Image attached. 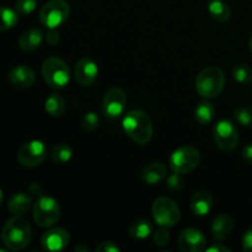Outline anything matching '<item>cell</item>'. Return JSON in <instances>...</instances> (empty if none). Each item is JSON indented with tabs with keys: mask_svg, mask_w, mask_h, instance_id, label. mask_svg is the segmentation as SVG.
I'll use <instances>...</instances> for the list:
<instances>
[{
	"mask_svg": "<svg viewBox=\"0 0 252 252\" xmlns=\"http://www.w3.org/2000/svg\"><path fill=\"white\" fill-rule=\"evenodd\" d=\"M2 243L9 250L20 251L30 245L32 229L29 221L22 216H15L5 223L1 231Z\"/></svg>",
	"mask_w": 252,
	"mask_h": 252,
	"instance_id": "6da1fadb",
	"label": "cell"
},
{
	"mask_svg": "<svg viewBox=\"0 0 252 252\" xmlns=\"http://www.w3.org/2000/svg\"><path fill=\"white\" fill-rule=\"evenodd\" d=\"M126 134L139 145L148 144L153 137V123L149 115L142 110L129 111L122 121Z\"/></svg>",
	"mask_w": 252,
	"mask_h": 252,
	"instance_id": "7a4b0ae2",
	"label": "cell"
},
{
	"mask_svg": "<svg viewBox=\"0 0 252 252\" xmlns=\"http://www.w3.org/2000/svg\"><path fill=\"white\" fill-rule=\"evenodd\" d=\"M225 75L218 66H208L198 74L196 79V90L202 97L214 98L223 91Z\"/></svg>",
	"mask_w": 252,
	"mask_h": 252,
	"instance_id": "3957f363",
	"label": "cell"
},
{
	"mask_svg": "<svg viewBox=\"0 0 252 252\" xmlns=\"http://www.w3.org/2000/svg\"><path fill=\"white\" fill-rule=\"evenodd\" d=\"M42 76L52 89H63L70 80V70L63 59L58 57L47 58L42 64Z\"/></svg>",
	"mask_w": 252,
	"mask_h": 252,
	"instance_id": "277c9868",
	"label": "cell"
},
{
	"mask_svg": "<svg viewBox=\"0 0 252 252\" xmlns=\"http://www.w3.org/2000/svg\"><path fill=\"white\" fill-rule=\"evenodd\" d=\"M152 213L158 225L162 228H171L176 225L181 218L179 206L169 197H159L155 199L153 203Z\"/></svg>",
	"mask_w": 252,
	"mask_h": 252,
	"instance_id": "5b68a950",
	"label": "cell"
},
{
	"mask_svg": "<svg viewBox=\"0 0 252 252\" xmlns=\"http://www.w3.org/2000/svg\"><path fill=\"white\" fill-rule=\"evenodd\" d=\"M70 15V6L64 0H51L39 10V21L47 29L53 30L63 25Z\"/></svg>",
	"mask_w": 252,
	"mask_h": 252,
	"instance_id": "8992f818",
	"label": "cell"
},
{
	"mask_svg": "<svg viewBox=\"0 0 252 252\" xmlns=\"http://www.w3.org/2000/svg\"><path fill=\"white\" fill-rule=\"evenodd\" d=\"M199 161H201V154L198 149L191 145H185L172 153L169 159V165L174 172L185 175L193 171L198 166Z\"/></svg>",
	"mask_w": 252,
	"mask_h": 252,
	"instance_id": "52a82bcc",
	"label": "cell"
},
{
	"mask_svg": "<svg viewBox=\"0 0 252 252\" xmlns=\"http://www.w3.org/2000/svg\"><path fill=\"white\" fill-rule=\"evenodd\" d=\"M61 207L58 202L48 196H41L33 206L34 223L41 228H49L58 221Z\"/></svg>",
	"mask_w": 252,
	"mask_h": 252,
	"instance_id": "ba28073f",
	"label": "cell"
},
{
	"mask_svg": "<svg viewBox=\"0 0 252 252\" xmlns=\"http://www.w3.org/2000/svg\"><path fill=\"white\" fill-rule=\"evenodd\" d=\"M47 158V148L41 140H31L20 148L17 161L21 166L34 167L42 164Z\"/></svg>",
	"mask_w": 252,
	"mask_h": 252,
	"instance_id": "9c48e42d",
	"label": "cell"
},
{
	"mask_svg": "<svg viewBox=\"0 0 252 252\" xmlns=\"http://www.w3.org/2000/svg\"><path fill=\"white\" fill-rule=\"evenodd\" d=\"M214 140L218 148L223 152H231L238 147V129L230 121H219L213 129Z\"/></svg>",
	"mask_w": 252,
	"mask_h": 252,
	"instance_id": "30bf717a",
	"label": "cell"
},
{
	"mask_svg": "<svg viewBox=\"0 0 252 252\" xmlns=\"http://www.w3.org/2000/svg\"><path fill=\"white\" fill-rule=\"evenodd\" d=\"M127 105L126 93L118 86H113L105 94L102 100V112L108 118H118L125 112Z\"/></svg>",
	"mask_w": 252,
	"mask_h": 252,
	"instance_id": "8fae6325",
	"label": "cell"
},
{
	"mask_svg": "<svg viewBox=\"0 0 252 252\" xmlns=\"http://www.w3.org/2000/svg\"><path fill=\"white\" fill-rule=\"evenodd\" d=\"M179 248L182 252L204 251L207 248V239L198 229H185L179 236Z\"/></svg>",
	"mask_w": 252,
	"mask_h": 252,
	"instance_id": "7c38bea8",
	"label": "cell"
},
{
	"mask_svg": "<svg viewBox=\"0 0 252 252\" xmlns=\"http://www.w3.org/2000/svg\"><path fill=\"white\" fill-rule=\"evenodd\" d=\"M70 241L68 230L63 228H53L42 235L41 245L46 251H63Z\"/></svg>",
	"mask_w": 252,
	"mask_h": 252,
	"instance_id": "4fadbf2b",
	"label": "cell"
},
{
	"mask_svg": "<svg viewBox=\"0 0 252 252\" xmlns=\"http://www.w3.org/2000/svg\"><path fill=\"white\" fill-rule=\"evenodd\" d=\"M97 64L93 59L88 58V57L79 59L75 69H74V76L81 86H91L97 79Z\"/></svg>",
	"mask_w": 252,
	"mask_h": 252,
	"instance_id": "5bb4252c",
	"label": "cell"
},
{
	"mask_svg": "<svg viewBox=\"0 0 252 252\" xmlns=\"http://www.w3.org/2000/svg\"><path fill=\"white\" fill-rule=\"evenodd\" d=\"M9 80L15 88L29 89L36 81V74L30 66L17 65L9 73Z\"/></svg>",
	"mask_w": 252,
	"mask_h": 252,
	"instance_id": "9a60e30c",
	"label": "cell"
},
{
	"mask_svg": "<svg viewBox=\"0 0 252 252\" xmlns=\"http://www.w3.org/2000/svg\"><path fill=\"white\" fill-rule=\"evenodd\" d=\"M189 206L196 216L204 217L209 214V212L213 208V197L206 189H199L193 193Z\"/></svg>",
	"mask_w": 252,
	"mask_h": 252,
	"instance_id": "2e32d148",
	"label": "cell"
},
{
	"mask_svg": "<svg viewBox=\"0 0 252 252\" xmlns=\"http://www.w3.org/2000/svg\"><path fill=\"white\" fill-rule=\"evenodd\" d=\"M142 180L148 185H157L166 179L167 170L162 162H150L145 165L140 172Z\"/></svg>",
	"mask_w": 252,
	"mask_h": 252,
	"instance_id": "e0dca14e",
	"label": "cell"
},
{
	"mask_svg": "<svg viewBox=\"0 0 252 252\" xmlns=\"http://www.w3.org/2000/svg\"><path fill=\"white\" fill-rule=\"evenodd\" d=\"M234 230V220L226 214H220L212 223V234L217 240L228 239Z\"/></svg>",
	"mask_w": 252,
	"mask_h": 252,
	"instance_id": "ac0fdd59",
	"label": "cell"
},
{
	"mask_svg": "<svg viewBox=\"0 0 252 252\" xmlns=\"http://www.w3.org/2000/svg\"><path fill=\"white\" fill-rule=\"evenodd\" d=\"M43 41V32L39 29H30L21 34L19 47L24 52H32L38 48Z\"/></svg>",
	"mask_w": 252,
	"mask_h": 252,
	"instance_id": "d6986e66",
	"label": "cell"
},
{
	"mask_svg": "<svg viewBox=\"0 0 252 252\" xmlns=\"http://www.w3.org/2000/svg\"><path fill=\"white\" fill-rule=\"evenodd\" d=\"M32 204V199L30 194L25 192H17L9 199L7 208L14 216H25L30 211Z\"/></svg>",
	"mask_w": 252,
	"mask_h": 252,
	"instance_id": "ffe728a7",
	"label": "cell"
},
{
	"mask_svg": "<svg viewBox=\"0 0 252 252\" xmlns=\"http://www.w3.org/2000/svg\"><path fill=\"white\" fill-rule=\"evenodd\" d=\"M209 15L212 19L217 22H226L229 21L231 16V10L229 5L223 0H209L207 4Z\"/></svg>",
	"mask_w": 252,
	"mask_h": 252,
	"instance_id": "44dd1931",
	"label": "cell"
},
{
	"mask_svg": "<svg viewBox=\"0 0 252 252\" xmlns=\"http://www.w3.org/2000/svg\"><path fill=\"white\" fill-rule=\"evenodd\" d=\"M153 233V225L149 220L137 219L128 228V234L134 240H145Z\"/></svg>",
	"mask_w": 252,
	"mask_h": 252,
	"instance_id": "7402d4cb",
	"label": "cell"
},
{
	"mask_svg": "<svg viewBox=\"0 0 252 252\" xmlns=\"http://www.w3.org/2000/svg\"><path fill=\"white\" fill-rule=\"evenodd\" d=\"M214 116H216V107L209 101H202L194 110V117L199 125H209L211 122H213Z\"/></svg>",
	"mask_w": 252,
	"mask_h": 252,
	"instance_id": "603a6c76",
	"label": "cell"
},
{
	"mask_svg": "<svg viewBox=\"0 0 252 252\" xmlns=\"http://www.w3.org/2000/svg\"><path fill=\"white\" fill-rule=\"evenodd\" d=\"M46 112L52 117H59L65 111V101L58 94H52L44 103Z\"/></svg>",
	"mask_w": 252,
	"mask_h": 252,
	"instance_id": "cb8c5ba5",
	"label": "cell"
},
{
	"mask_svg": "<svg viewBox=\"0 0 252 252\" xmlns=\"http://www.w3.org/2000/svg\"><path fill=\"white\" fill-rule=\"evenodd\" d=\"M73 157V150L70 145L65 143H59L54 145L51 152V160L54 164H66Z\"/></svg>",
	"mask_w": 252,
	"mask_h": 252,
	"instance_id": "d4e9b609",
	"label": "cell"
},
{
	"mask_svg": "<svg viewBox=\"0 0 252 252\" xmlns=\"http://www.w3.org/2000/svg\"><path fill=\"white\" fill-rule=\"evenodd\" d=\"M17 16L16 10L9 9V7L0 6V31H7V30L15 27L17 24Z\"/></svg>",
	"mask_w": 252,
	"mask_h": 252,
	"instance_id": "484cf974",
	"label": "cell"
},
{
	"mask_svg": "<svg viewBox=\"0 0 252 252\" xmlns=\"http://www.w3.org/2000/svg\"><path fill=\"white\" fill-rule=\"evenodd\" d=\"M233 76L238 83L251 84L252 83V69L246 64H236L233 68Z\"/></svg>",
	"mask_w": 252,
	"mask_h": 252,
	"instance_id": "4316f807",
	"label": "cell"
},
{
	"mask_svg": "<svg viewBox=\"0 0 252 252\" xmlns=\"http://www.w3.org/2000/svg\"><path fill=\"white\" fill-rule=\"evenodd\" d=\"M234 117L239 125L244 126V127H252V107H240L235 110L234 112Z\"/></svg>",
	"mask_w": 252,
	"mask_h": 252,
	"instance_id": "83f0119b",
	"label": "cell"
},
{
	"mask_svg": "<svg viewBox=\"0 0 252 252\" xmlns=\"http://www.w3.org/2000/svg\"><path fill=\"white\" fill-rule=\"evenodd\" d=\"M100 125V118L95 112H88L81 120V128L85 132H93Z\"/></svg>",
	"mask_w": 252,
	"mask_h": 252,
	"instance_id": "f1b7e54d",
	"label": "cell"
},
{
	"mask_svg": "<svg viewBox=\"0 0 252 252\" xmlns=\"http://www.w3.org/2000/svg\"><path fill=\"white\" fill-rule=\"evenodd\" d=\"M37 0H16L15 10L20 15H29L36 9Z\"/></svg>",
	"mask_w": 252,
	"mask_h": 252,
	"instance_id": "f546056e",
	"label": "cell"
},
{
	"mask_svg": "<svg viewBox=\"0 0 252 252\" xmlns=\"http://www.w3.org/2000/svg\"><path fill=\"white\" fill-rule=\"evenodd\" d=\"M166 186L170 191H180L184 186V180H182L181 174H177V172H174L172 175L167 176Z\"/></svg>",
	"mask_w": 252,
	"mask_h": 252,
	"instance_id": "4dcf8cb0",
	"label": "cell"
},
{
	"mask_svg": "<svg viewBox=\"0 0 252 252\" xmlns=\"http://www.w3.org/2000/svg\"><path fill=\"white\" fill-rule=\"evenodd\" d=\"M166 229L167 228H162L161 226V229H159V230L154 233V243L157 246H164L169 244L170 234Z\"/></svg>",
	"mask_w": 252,
	"mask_h": 252,
	"instance_id": "1f68e13d",
	"label": "cell"
},
{
	"mask_svg": "<svg viewBox=\"0 0 252 252\" xmlns=\"http://www.w3.org/2000/svg\"><path fill=\"white\" fill-rule=\"evenodd\" d=\"M96 251L97 252H118L120 248L116 245L112 241H103L100 245L96 246Z\"/></svg>",
	"mask_w": 252,
	"mask_h": 252,
	"instance_id": "d6a6232c",
	"label": "cell"
},
{
	"mask_svg": "<svg viewBox=\"0 0 252 252\" xmlns=\"http://www.w3.org/2000/svg\"><path fill=\"white\" fill-rule=\"evenodd\" d=\"M243 249L248 252H252V228L249 229L243 236Z\"/></svg>",
	"mask_w": 252,
	"mask_h": 252,
	"instance_id": "836d02e7",
	"label": "cell"
},
{
	"mask_svg": "<svg viewBox=\"0 0 252 252\" xmlns=\"http://www.w3.org/2000/svg\"><path fill=\"white\" fill-rule=\"evenodd\" d=\"M47 42H48L51 46H56L59 42V33L56 31V29L49 30L48 34H47Z\"/></svg>",
	"mask_w": 252,
	"mask_h": 252,
	"instance_id": "e575fe53",
	"label": "cell"
},
{
	"mask_svg": "<svg viewBox=\"0 0 252 252\" xmlns=\"http://www.w3.org/2000/svg\"><path fill=\"white\" fill-rule=\"evenodd\" d=\"M204 251H207V252H230V249L225 248V246L221 245V244H217V245L206 248V250Z\"/></svg>",
	"mask_w": 252,
	"mask_h": 252,
	"instance_id": "d590c367",
	"label": "cell"
},
{
	"mask_svg": "<svg viewBox=\"0 0 252 252\" xmlns=\"http://www.w3.org/2000/svg\"><path fill=\"white\" fill-rule=\"evenodd\" d=\"M243 157L249 164H252V144L246 145L243 150Z\"/></svg>",
	"mask_w": 252,
	"mask_h": 252,
	"instance_id": "8d00e7d4",
	"label": "cell"
},
{
	"mask_svg": "<svg viewBox=\"0 0 252 252\" xmlns=\"http://www.w3.org/2000/svg\"><path fill=\"white\" fill-rule=\"evenodd\" d=\"M75 251L76 252H88V251H90V248H88L85 244H80V245L75 246Z\"/></svg>",
	"mask_w": 252,
	"mask_h": 252,
	"instance_id": "74e56055",
	"label": "cell"
},
{
	"mask_svg": "<svg viewBox=\"0 0 252 252\" xmlns=\"http://www.w3.org/2000/svg\"><path fill=\"white\" fill-rule=\"evenodd\" d=\"M2 199H4V194H2L1 189H0V206H1V203H2Z\"/></svg>",
	"mask_w": 252,
	"mask_h": 252,
	"instance_id": "f35d334b",
	"label": "cell"
},
{
	"mask_svg": "<svg viewBox=\"0 0 252 252\" xmlns=\"http://www.w3.org/2000/svg\"><path fill=\"white\" fill-rule=\"evenodd\" d=\"M249 47H250L251 52H252V37L250 38V41H249Z\"/></svg>",
	"mask_w": 252,
	"mask_h": 252,
	"instance_id": "ab89813d",
	"label": "cell"
}]
</instances>
